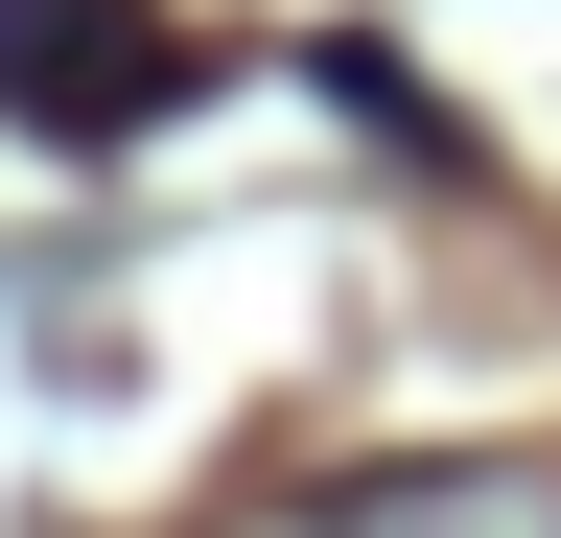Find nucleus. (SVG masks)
I'll list each match as a JSON object with an SVG mask.
<instances>
[{"label": "nucleus", "instance_id": "1", "mask_svg": "<svg viewBox=\"0 0 561 538\" xmlns=\"http://www.w3.org/2000/svg\"><path fill=\"white\" fill-rule=\"evenodd\" d=\"M187 47L140 24V0H0V117L24 141H117V117H164Z\"/></svg>", "mask_w": 561, "mask_h": 538}]
</instances>
